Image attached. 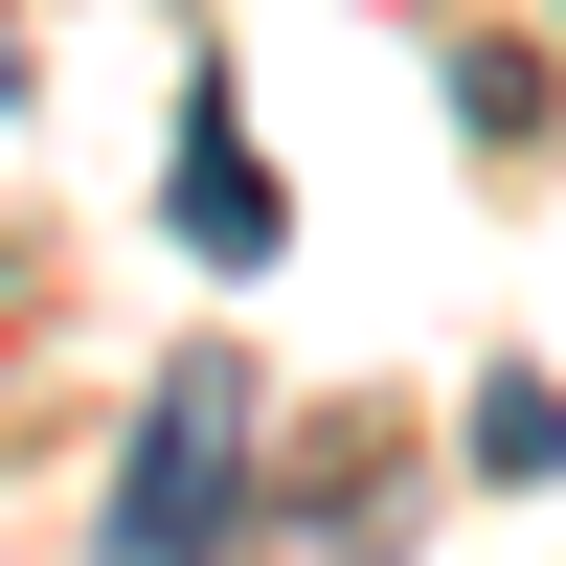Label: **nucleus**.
Instances as JSON below:
<instances>
[{"label": "nucleus", "mask_w": 566, "mask_h": 566, "mask_svg": "<svg viewBox=\"0 0 566 566\" xmlns=\"http://www.w3.org/2000/svg\"><path fill=\"white\" fill-rule=\"evenodd\" d=\"M272 499V408L227 340H181L159 386H136V453H114V522H91V566H227Z\"/></svg>", "instance_id": "1"}, {"label": "nucleus", "mask_w": 566, "mask_h": 566, "mask_svg": "<svg viewBox=\"0 0 566 566\" xmlns=\"http://www.w3.org/2000/svg\"><path fill=\"white\" fill-rule=\"evenodd\" d=\"M159 227H181L205 272H272V250H295V181L250 159V91H227V69H181V136H159Z\"/></svg>", "instance_id": "2"}, {"label": "nucleus", "mask_w": 566, "mask_h": 566, "mask_svg": "<svg viewBox=\"0 0 566 566\" xmlns=\"http://www.w3.org/2000/svg\"><path fill=\"white\" fill-rule=\"evenodd\" d=\"M476 476H566V386H544V363H476Z\"/></svg>", "instance_id": "3"}, {"label": "nucleus", "mask_w": 566, "mask_h": 566, "mask_svg": "<svg viewBox=\"0 0 566 566\" xmlns=\"http://www.w3.org/2000/svg\"><path fill=\"white\" fill-rule=\"evenodd\" d=\"M0 114H23V23H0Z\"/></svg>", "instance_id": "4"}]
</instances>
